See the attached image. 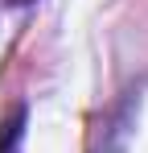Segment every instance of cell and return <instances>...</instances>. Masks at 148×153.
Segmentation results:
<instances>
[{"label": "cell", "instance_id": "cell-1", "mask_svg": "<svg viewBox=\"0 0 148 153\" xmlns=\"http://www.w3.org/2000/svg\"><path fill=\"white\" fill-rule=\"evenodd\" d=\"M25 124H29V108L17 103L12 116L0 124V153H21V145H25Z\"/></svg>", "mask_w": 148, "mask_h": 153}]
</instances>
